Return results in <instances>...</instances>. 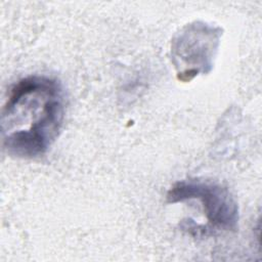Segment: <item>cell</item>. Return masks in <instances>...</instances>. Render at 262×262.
<instances>
[{
  "label": "cell",
  "mask_w": 262,
  "mask_h": 262,
  "mask_svg": "<svg viewBox=\"0 0 262 262\" xmlns=\"http://www.w3.org/2000/svg\"><path fill=\"white\" fill-rule=\"evenodd\" d=\"M64 113L66 97L58 80L45 75L19 79L2 107L4 149L18 159L44 156L61 131Z\"/></svg>",
  "instance_id": "1"
},
{
  "label": "cell",
  "mask_w": 262,
  "mask_h": 262,
  "mask_svg": "<svg viewBox=\"0 0 262 262\" xmlns=\"http://www.w3.org/2000/svg\"><path fill=\"white\" fill-rule=\"evenodd\" d=\"M222 35L220 27L202 20L186 24L174 35L170 56L179 81L189 82L212 71Z\"/></svg>",
  "instance_id": "2"
},
{
  "label": "cell",
  "mask_w": 262,
  "mask_h": 262,
  "mask_svg": "<svg viewBox=\"0 0 262 262\" xmlns=\"http://www.w3.org/2000/svg\"><path fill=\"white\" fill-rule=\"evenodd\" d=\"M167 202L177 204L196 201L208 224L215 230H234L238 223V207L230 191L218 182L188 178L174 183Z\"/></svg>",
  "instance_id": "3"
}]
</instances>
